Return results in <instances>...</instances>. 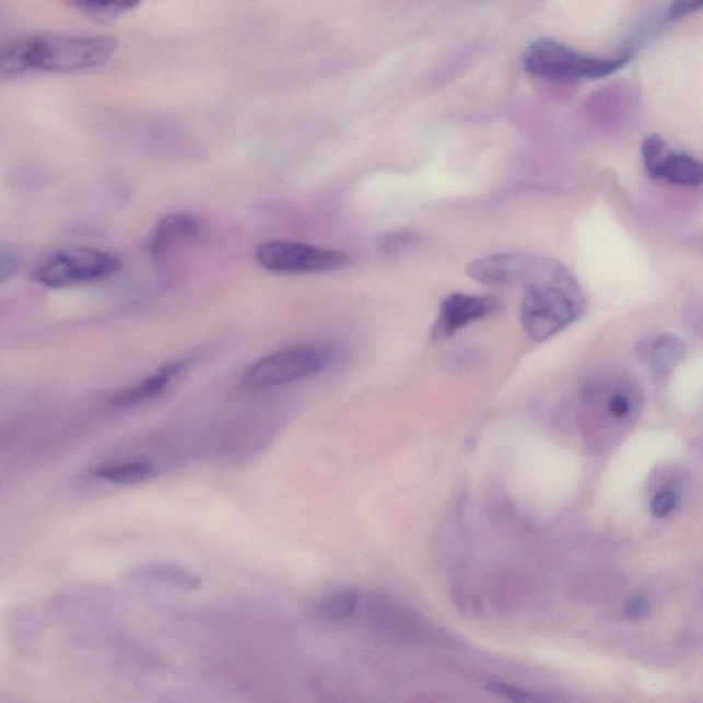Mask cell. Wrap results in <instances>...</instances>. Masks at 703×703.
Instances as JSON below:
<instances>
[{
  "mask_svg": "<svg viewBox=\"0 0 703 703\" xmlns=\"http://www.w3.org/2000/svg\"><path fill=\"white\" fill-rule=\"evenodd\" d=\"M200 234V223L185 213L169 214L154 231L150 249L154 255L164 254L172 246L190 243Z\"/></svg>",
  "mask_w": 703,
  "mask_h": 703,
  "instance_id": "4fadbf2b",
  "label": "cell"
},
{
  "mask_svg": "<svg viewBox=\"0 0 703 703\" xmlns=\"http://www.w3.org/2000/svg\"><path fill=\"white\" fill-rule=\"evenodd\" d=\"M109 36H25L26 69L42 72H77L102 66L116 51Z\"/></svg>",
  "mask_w": 703,
  "mask_h": 703,
  "instance_id": "7a4b0ae2",
  "label": "cell"
},
{
  "mask_svg": "<svg viewBox=\"0 0 703 703\" xmlns=\"http://www.w3.org/2000/svg\"><path fill=\"white\" fill-rule=\"evenodd\" d=\"M647 172L653 178L664 179L670 184L681 186H700L702 184L703 171L700 161L689 154L669 152V149Z\"/></svg>",
  "mask_w": 703,
  "mask_h": 703,
  "instance_id": "7c38bea8",
  "label": "cell"
},
{
  "mask_svg": "<svg viewBox=\"0 0 703 703\" xmlns=\"http://www.w3.org/2000/svg\"><path fill=\"white\" fill-rule=\"evenodd\" d=\"M417 235L408 233V231H402V233H396L385 237L383 241V248L388 251H395L407 248L412 243Z\"/></svg>",
  "mask_w": 703,
  "mask_h": 703,
  "instance_id": "7402d4cb",
  "label": "cell"
},
{
  "mask_svg": "<svg viewBox=\"0 0 703 703\" xmlns=\"http://www.w3.org/2000/svg\"><path fill=\"white\" fill-rule=\"evenodd\" d=\"M530 257L520 254H501L471 261L467 276L485 286L501 288L520 281Z\"/></svg>",
  "mask_w": 703,
  "mask_h": 703,
  "instance_id": "9c48e42d",
  "label": "cell"
},
{
  "mask_svg": "<svg viewBox=\"0 0 703 703\" xmlns=\"http://www.w3.org/2000/svg\"><path fill=\"white\" fill-rule=\"evenodd\" d=\"M358 614L370 628L385 636L405 637L410 635L415 626L410 614L374 595H359L355 616Z\"/></svg>",
  "mask_w": 703,
  "mask_h": 703,
  "instance_id": "ba28073f",
  "label": "cell"
},
{
  "mask_svg": "<svg viewBox=\"0 0 703 703\" xmlns=\"http://www.w3.org/2000/svg\"><path fill=\"white\" fill-rule=\"evenodd\" d=\"M678 504H679L678 493L670 490H664L661 492L656 493L651 504L653 517H656V518L669 517V515L675 512L676 507H678Z\"/></svg>",
  "mask_w": 703,
  "mask_h": 703,
  "instance_id": "ffe728a7",
  "label": "cell"
},
{
  "mask_svg": "<svg viewBox=\"0 0 703 703\" xmlns=\"http://www.w3.org/2000/svg\"><path fill=\"white\" fill-rule=\"evenodd\" d=\"M499 300L490 296H469L455 293L445 298L440 307L436 324L433 326L434 340H443L455 335L464 327L485 319L496 313Z\"/></svg>",
  "mask_w": 703,
  "mask_h": 703,
  "instance_id": "52a82bcc",
  "label": "cell"
},
{
  "mask_svg": "<svg viewBox=\"0 0 703 703\" xmlns=\"http://www.w3.org/2000/svg\"><path fill=\"white\" fill-rule=\"evenodd\" d=\"M628 52L611 58L588 56L555 40L532 43L523 56V66L532 77L562 80H597L610 77L630 62Z\"/></svg>",
  "mask_w": 703,
  "mask_h": 703,
  "instance_id": "3957f363",
  "label": "cell"
},
{
  "mask_svg": "<svg viewBox=\"0 0 703 703\" xmlns=\"http://www.w3.org/2000/svg\"><path fill=\"white\" fill-rule=\"evenodd\" d=\"M487 689L493 692V694L507 698V700L509 701H517V702L538 701V698L528 694V692L524 690L515 689V687L504 684V683H495V681H491V683L487 686Z\"/></svg>",
  "mask_w": 703,
  "mask_h": 703,
  "instance_id": "44dd1931",
  "label": "cell"
},
{
  "mask_svg": "<svg viewBox=\"0 0 703 703\" xmlns=\"http://www.w3.org/2000/svg\"><path fill=\"white\" fill-rule=\"evenodd\" d=\"M632 410L633 399L626 389H616L613 394L609 396L608 412L614 420H625L626 417L631 415Z\"/></svg>",
  "mask_w": 703,
  "mask_h": 703,
  "instance_id": "ac0fdd59",
  "label": "cell"
},
{
  "mask_svg": "<svg viewBox=\"0 0 703 703\" xmlns=\"http://www.w3.org/2000/svg\"><path fill=\"white\" fill-rule=\"evenodd\" d=\"M648 602L646 598L635 597L630 600L625 606V614L628 619L637 620L647 613Z\"/></svg>",
  "mask_w": 703,
  "mask_h": 703,
  "instance_id": "cb8c5ba5",
  "label": "cell"
},
{
  "mask_svg": "<svg viewBox=\"0 0 703 703\" xmlns=\"http://www.w3.org/2000/svg\"><path fill=\"white\" fill-rule=\"evenodd\" d=\"M703 0H673L669 9L670 19L686 17L702 7Z\"/></svg>",
  "mask_w": 703,
  "mask_h": 703,
  "instance_id": "603a6c76",
  "label": "cell"
},
{
  "mask_svg": "<svg viewBox=\"0 0 703 703\" xmlns=\"http://www.w3.org/2000/svg\"><path fill=\"white\" fill-rule=\"evenodd\" d=\"M359 595L361 594L345 587L327 589L311 602L309 613L327 624L345 621L355 616Z\"/></svg>",
  "mask_w": 703,
  "mask_h": 703,
  "instance_id": "8fae6325",
  "label": "cell"
},
{
  "mask_svg": "<svg viewBox=\"0 0 703 703\" xmlns=\"http://www.w3.org/2000/svg\"><path fill=\"white\" fill-rule=\"evenodd\" d=\"M133 577L141 582L157 583L184 589V591H197L201 587V578L189 569L168 565V563H152V565L138 569Z\"/></svg>",
  "mask_w": 703,
  "mask_h": 703,
  "instance_id": "5bb4252c",
  "label": "cell"
},
{
  "mask_svg": "<svg viewBox=\"0 0 703 703\" xmlns=\"http://www.w3.org/2000/svg\"><path fill=\"white\" fill-rule=\"evenodd\" d=\"M195 361L196 356L192 355L172 359V361L163 364L157 372L142 379L141 383L121 391V394L116 397V401L122 406H137L154 399V397L163 394L172 380L178 377L180 373H184Z\"/></svg>",
  "mask_w": 703,
  "mask_h": 703,
  "instance_id": "30bf717a",
  "label": "cell"
},
{
  "mask_svg": "<svg viewBox=\"0 0 703 703\" xmlns=\"http://www.w3.org/2000/svg\"><path fill=\"white\" fill-rule=\"evenodd\" d=\"M120 268L119 259L107 251L77 246L43 257L32 270V278L47 289H68L104 282Z\"/></svg>",
  "mask_w": 703,
  "mask_h": 703,
  "instance_id": "277c9868",
  "label": "cell"
},
{
  "mask_svg": "<svg viewBox=\"0 0 703 703\" xmlns=\"http://www.w3.org/2000/svg\"><path fill=\"white\" fill-rule=\"evenodd\" d=\"M142 0H72L74 7L93 15H113L139 7Z\"/></svg>",
  "mask_w": 703,
  "mask_h": 703,
  "instance_id": "e0dca14e",
  "label": "cell"
},
{
  "mask_svg": "<svg viewBox=\"0 0 703 703\" xmlns=\"http://www.w3.org/2000/svg\"><path fill=\"white\" fill-rule=\"evenodd\" d=\"M684 356V343L675 336L659 337L653 343L651 358L654 368L658 373H667L676 364L681 362Z\"/></svg>",
  "mask_w": 703,
  "mask_h": 703,
  "instance_id": "2e32d148",
  "label": "cell"
},
{
  "mask_svg": "<svg viewBox=\"0 0 703 703\" xmlns=\"http://www.w3.org/2000/svg\"><path fill=\"white\" fill-rule=\"evenodd\" d=\"M21 268V257L12 246L0 245V284L12 281Z\"/></svg>",
  "mask_w": 703,
  "mask_h": 703,
  "instance_id": "d6986e66",
  "label": "cell"
},
{
  "mask_svg": "<svg viewBox=\"0 0 703 703\" xmlns=\"http://www.w3.org/2000/svg\"><path fill=\"white\" fill-rule=\"evenodd\" d=\"M340 359V349L332 345L289 348L251 364L243 380L254 389L278 388L325 373Z\"/></svg>",
  "mask_w": 703,
  "mask_h": 703,
  "instance_id": "5b68a950",
  "label": "cell"
},
{
  "mask_svg": "<svg viewBox=\"0 0 703 703\" xmlns=\"http://www.w3.org/2000/svg\"><path fill=\"white\" fill-rule=\"evenodd\" d=\"M256 261L278 273H316L338 270L348 265L345 251L320 248L293 241H268L257 245Z\"/></svg>",
  "mask_w": 703,
  "mask_h": 703,
  "instance_id": "8992f818",
  "label": "cell"
},
{
  "mask_svg": "<svg viewBox=\"0 0 703 703\" xmlns=\"http://www.w3.org/2000/svg\"><path fill=\"white\" fill-rule=\"evenodd\" d=\"M155 474L152 461L137 459L99 467L95 470L96 479L117 485H136L149 481Z\"/></svg>",
  "mask_w": 703,
  "mask_h": 703,
  "instance_id": "9a60e30c",
  "label": "cell"
},
{
  "mask_svg": "<svg viewBox=\"0 0 703 703\" xmlns=\"http://www.w3.org/2000/svg\"><path fill=\"white\" fill-rule=\"evenodd\" d=\"M520 281L524 283L520 321L532 340H549L583 315V289L562 262L530 257Z\"/></svg>",
  "mask_w": 703,
  "mask_h": 703,
  "instance_id": "6da1fadb",
  "label": "cell"
}]
</instances>
